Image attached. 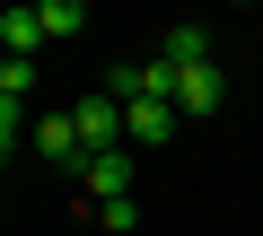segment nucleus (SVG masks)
I'll list each match as a JSON object with an SVG mask.
<instances>
[{
  "label": "nucleus",
  "mask_w": 263,
  "mask_h": 236,
  "mask_svg": "<svg viewBox=\"0 0 263 236\" xmlns=\"http://www.w3.org/2000/svg\"><path fill=\"white\" fill-rule=\"evenodd\" d=\"M27 149H35V158H53V166H79V158H88V140H79V123H70V114H44Z\"/></svg>",
  "instance_id": "obj_4"
},
{
  "label": "nucleus",
  "mask_w": 263,
  "mask_h": 236,
  "mask_svg": "<svg viewBox=\"0 0 263 236\" xmlns=\"http://www.w3.org/2000/svg\"><path fill=\"white\" fill-rule=\"evenodd\" d=\"M70 175H79L88 210H97V201H132V149H88Z\"/></svg>",
  "instance_id": "obj_2"
},
{
  "label": "nucleus",
  "mask_w": 263,
  "mask_h": 236,
  "mask_svg": "<svg viewBox=\"0 0 263 236\" xmlns=\"http://www.w3.org/2000/svg\"><path fill=\"white\" fill-rule=\"evenodd\" d=\"M35 9H44L53 35H79V27H88V0H35Z\"/></svg>",
  "instance_id": "obj_8"
},
{
  "label": "nucleus",
  "mask_w": 263,
  "mask_h": 236,
  "mask_svg": "<svg viewBox=\"0 0 263 236\" xmlns=\"http://www.w3.org/2000/svg\"><path fill=\"white\" fill-rule=\"evenodd\" d=\"M27 88H35V61H18V53H9V61H0V105H18Z\"/></svg>",
  "instance_id": "obj_9"
},
{
  "label": "nucleus",
  "mask_w": 263,
  "mask_h": 236,
  "mask_svg": "<svg viewBox=\"0 0 263 236\" xmlns=\"http://www.w3.org/2000/svg\"><path fill=\"white\" fill-rule=\"evenodd\" d=\"M158 61H176V70H202V61H211V27H193V18H184V27H167Z\"/></svg>",
  "instance_id": "obj_7"
},
{
  "label": "nucleus",
  "mask_w": 263,
  "mask_h": 236,
  "mask_svg": "<svg viewBox=\"0 0 263 236\" xmlns=\"http://www.w3.org/2000/svg\"><path fill=\"white\" fill-rule=\"evenodd\" d=\"M70 123H79V140H88V149H123V140H132L123 96H114V88H88V96L70 105Z\"/></svg>",
  "instance_id": "obj_1"
},
{
  "label": "nucleus",
  "mask_w": 263,
  "mask_h": 236,
  "mask_svg": "<svg viewBox=\"0 0 263 236\" xmlns=\"http://www.w3.org/2000/svg\"><path fill=\"white\" fill-rule=\"evenodd\" d=\"M53 27H44V9H35V0H18V9H0V44H9L18 61H35V44H44Z\"/></svg>",
  "instance_id": "obj_5"
},
{
  "label": "nucleus",
  "mask_w": 263,
  "mask_h": 236,
  "mask_svg": "<svg viewBox=\"0 0 263 236\" xmlns=\"http://www.w3.org/2000/svg\"><path fill=\"white\" fill-rule=\"evenodd\" d=\"M176 114H184L176 96H132V105H123V123H132V140H149V149H158V140H176Z\"/></svg>",
  "instance_id": "obj_3"
},
{
  "label": "nucleus",
  "mask_w": 263,
  "mask_h": 236,
  "mask_svg": "<svg viewBox=\"0 0 263 236\" xmlns=\"http://www.w3.org/2000/svg\"><path fill=\"white\" fill-rule=\"evenodd\" d=\"M176 105H184V114H219V105H228V79H219V61L184 70V79H176Z\"/></svg>",
  "instance_id": "obj_6"
},
{
  "label": "nucleus",
  "mask_w": 263,
  "mask_h": 236,
  "mask_svg": "<svg viewBox=\"0 0 263 236\" xmlns=\"http://www.w3.org/2000/svg\"><path fill=\"white\" fill-rule=\"evenodd\" d=\"M88 219H97V227H105V236H123V227H141V201H97V210H88Z\"/></svg>",
  "instance_id": "obj_10"
}]
</instances>
